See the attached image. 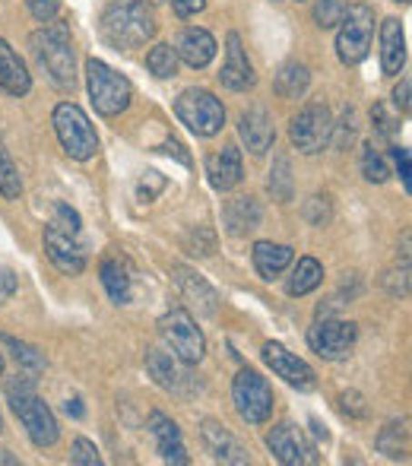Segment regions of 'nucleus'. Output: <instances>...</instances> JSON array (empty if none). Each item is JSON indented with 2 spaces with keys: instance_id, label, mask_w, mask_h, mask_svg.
I'll return each mask as SVG.
<instances>
[{
  "instance_id": "f257e3e1",
  "label": "nucleus",
  "mask_w": 412,
  "mask_h": 466,
  "mask_svg": "<svg viewBox=\"0 0 412 466\" xmlns=\"http://www.w3.org/2000/svg\"><path fill=\"white\" fill-rule=\"evenodd\" d=\"M29 51L35 64L45 70L51 83L61 93H74L76 89V55H74V38H70L67 23H51L45 29L29 35Z\"/></svg>"
},
{
  "instance_id": "f03ea898",
  "label": "nucleus",
  "mask_w": 412,
  "mask_h": 466,
  "mask_svg": "<svg viewBox=\"0 0 412 466\" xmlns=\"http://www.w3.org/2000/svg\"><path fill=\"white\" fill-rule=\"evenodd\" d=\"M159 23L146 0H111L102 13V35L111 48L134 51L156 35Z\"/></svg>"
},
{
  "instance_id": "7ed1b4c3",
  "label": "nucleus",
  "mask_w": 412,
  "mask_h": 466,
  "mask_svg": "<svg viewBox=\"0 0 412 466\" xmlns=\"http://www.w3.org/2000/svg\"><path fill=\"white\" fill-rule=\"evenodd\" d=\"M83 222L76 209L57 203L55 219L45 226V254L67 277H80L86 270V248H83Z\"/></svg>"
},
{
  "instance_id": "20e7f679",
  "label": "nucleus",
  "mask_w": 412,
  "mask_h": 466,
  "mask_svg": "<svg viewBox=\"0 0 412 466\" xmlns=\"http://www.w3.org/2000/svg\"><path fill=\"white\" fill-rule=\"evenodd\" d=\"M6 400H10V410L16 412V419L23 422L29 441L42 451L55 448L57 438H61V429H57V419H55V412H51V406L35 393L32 378L10 380V384H6Z\"/></svg>"
},
{
  "instance_id": "39448f33",
  "label": "nucleus",
  "mask_w": 412,
  "mask_h": 466,
  "mask_svg": "<svg viewBox=\"0 0 412 466\" xmlns=\"http://www.w3.org/2000/svg\"><path fill=\"white\" fill-rule=\"evenodd\" d=\"M86 86L89 98H93V108L102 117H117L121 111L130 108V98H134V86H130L127 76H121L115 67H108L99 57H89L86 61Z\"/></svg>"
},
{
  "instance_id": "423d86ee",
  "label": "nucleus",
  "mask_w": 412,
  "mask_h": 466,
  "mask_svg": "<svg viewBox=\"0 0 412 466\" xmlns=\"http://www.w3.org/2000/svg\"><path fill=\"white\" fill-rule=\"evenodd\" d=\"M55 121V134L61 140L64 153L76 162H89L95 153H99V137H95V127L89 124L86 111L74 102H61L51 115Z\"/></svg>"
},
{
  "instance_id": "0eeeda50",
  "label": "nucleus",
  "mask_w": 412,
  "mask_h": 466,
  "mask_svg": "<svg viewBox=\"0 0 412 466\" xmlns=\"http://www.w3.org/2000/svg\"><path fill=\"white\" fill-rule=\"evenodd\" d=\"M159 333H162V339H166L168 350H172L185 365L204 362V356H206L204 330H200L197 320H194L185 308H172L168 314H162Z\"/></svg>"
},
{
  "instance_id": "6e6552de",
  "label": "nucleus",
  "mask_w": 412,
  "mask_h": 466,
  "mask_svg": "<svg viewBox=\"0 0 412 466\" xmlns=\"http://www.w3.org/2000/svg\"><path fill=\"white\" fill-rule=\"evenodd\" d=\"M371 35H375V10L368 4H352L339 23L337 35V57L346 67H356L368 57Z\"/></svg>"
},
{
  "instance_id": "1a4fd4ad",
  "label": "nucleus",
  "mask_w": 412,
  "mask_h": 466,
  "mask_svg": "<svg viewBox=\"0 0 412 466\" xmlns=\"http://www.w3.org/2000/svg\"><path fill=\"white\" fill-rule=\"evenodd\" d=\"M175 115L197 137H216L226 124V108L209 89H185L175 98Z\"/></svg>"
},
{
  "instance_id": "9d476101",
  "label": "nucleus",
  "mask_w": 412,
  "mask_h": 466,
  "mask_svg": "<svg viewBox=\"0 0 412 466\" xmlns=\"http://www.w3.org/2000/svg\"><path fill=\"white\" fill-rule=\"evenodd\" d=\"M232 400L247 425H264L273 416V390L266 378L254 369H241L232 380Z\"/></svg>"
},
{
  "instance_id": "9b49d317",
  "label": "nucleus",
  "mask_w": 412,
  "mask_h": 466,
  "mask_svg": "<svg viewBox=\"0 0 412 466\" xmlns=\"http://www.w3.org/2000/svg\"><path fill=\"white\" fill-rule=\"evenodd\" d=\"M289 137H292V147L305 156H314L320 149L330 147V137H333V115L324 102H308L289 124Z\"/></svg>"
},
{
  "instance_id": "f8f14e48",
  "label": "nucleus",
  "mask_w": 412,
  "mask_h": 466,
  "mask_svg": "<svg viewBox=\"0 0 412 466\" xmlns=\"http://www.w3.org/2000/svg\"><path fill=\"white\" fill-rule=\"evenodd\" d=\"M358 339V327L352 320H333V318H317V324L308 330V346L327 362H339L352 352Z\"/></svg>"
},
{
  "instance_id": "ddd939ff",
  "label": "nucleus",
  "mask_w": 412,
  "mask_h": 466,
  "mask_svg": "<svg viewBox=\"0 0 412 466\" xmlns=\"http://www.w3.org/2000/svg\"><path fill=\"white\" fill-rule=\"evenodd\" d=\"M264 362L270 365L276 378H283L289 387H298V390H314L317 387V374L305 359H298L296 352H289L283 343H266L264 346Z\"/></svg>"
},
{
  "instance_id": "4468645a",
  "label": "nucleus",
  "mask_w": 412,
  "mask_h": 466,
  "mask_svg": "<svg viewBox=\"0 0 412 466\" xmlns=\"http://www.w3.org/2000/svg\"><path fill=\"white\" fill-rule=\"evenodd\" d=\"M266 448L286 466H302V463H317V454L308 444V438L302 435V429H296L292 422H279L276 429L266 435Z\"/></svg>"
},
{
  "instance_id": "2eb2a0df",
  "label": "nucleus",
  "mask_w": 412,
  "mask_h": 466,
  "mask_svg": "<svg viewBox=\"0 0 412 466\" xmlns=\"http://www.w3.org/2000/svg\"><path fill=\"white\" fill-rule=\"evenodd\" d=\"M219 83L226 89H232V93H247V89H254V83H257L254 64L247 61L238 32H228V38H226V64H222V70H219Z\"/></svg>"
},
{
  "instance_id": "dca6fc26",
  "label": "nucleus",
  "mask_w": 412,
  "mask_h": 466,
  "mask_svg": "<svg viewBox=\"0 0 412 466\" xmlns=\"http://www.w3.org/2000/svg\"><path fill=\"white\" fill-rule=\"evenodd\" d=\"M238 134H241L245 147L251 149L254 156L270 153L273 143H276V127H273V117H270V111L260 108V105H254V108L241 111V117H238Z\"/></svg>"
},
{
  "instance_id": "f3484780",
  "label": "nucleus",
  "mask_w": 412,
  "mask_h": 466,
  "mask_svg": "<svg viewBox=\"0 0 412 466\" xmlns=\"http://www.w3.org/2000/svg\"><path fill=\"white\" fill-rule=\"evenodd\" d=\"M149 435H153L162 461L181 463V466L191 463V457H187V451H185V441H181V429L166 416V412H159V410L149 412Z\"/></svg>"
},
{
  "instance_id": "a211bd4d",
  "label": "nucleus",
  "mask_w": 412,
  "mask_h": 466,
  "mask_svg": "<svg viewBox=\"0 0 412 466\" xmlns=\"http://www.w3.org/2000/svg\"><path fill=\"white\" fill-rule=\"evenodd\" d=\"M206 178L216 190H232L241 185L245 178V162H241V149L238 147H222L219 153H213L206 159Z\"/></svg>"
},
{
  "instance_id": "6ab92c4d",
  "label": "nucleus",
  "mask_w": 412,
  "mask_h": 466,
  "mask_svg": "<svg viewBox=\"0 0 412 466\" xmlns=\"http://www.w3.org/2000/svg\"><path fill=\"white\" fill-rule=\"evenodd\" d=\"M200 435H204V444L209 448V454H213L219 463H235V466L251 463V461H247L245 444H241L238 438H235L232 431L226 429V425H219V422H213V419H206V422L200 425Z\"/></svg>"
},
{
  "instance_id": "aec40b11",
  "label": "nucleus",
  "mask_w": 412,
  "mask_h": 466,
  "mask_svg": "<svg viewBox=\"0 0 412 466\" xmlns=\"http://www.w3.org/2000/svg\"><path fill=\"white\" fill-rule=\"evenodd\" d=\"M175 282H178L181 295H185L194 311L204 314V318H213L216 308H219V299H216V289L209 286L204 277H197V273L187 270V267H175Z\"/></svg>"
},
{
  "instance_id": "412c9836",
  "label": "nucleus",
  "mask_w": 412,
  "mask_h": 466,
  "mask_svg": "<svg viewBox=\"0 0 412 466\" xmlns=\"http://www.w3.org/2000/svg\"><path fill=\"white\" fill-rule=\"evenodd\" d=\"M0 89L13 98H23L29 96L32 89V74L25 70L23 57L10 48V42L0 38Z\"/></svg>"
},
{
  "instance_id": "4be33fe9",
  "label": "nucleus",
  "mask_w": 412,
  "mask_h": 466,
  "mask_svg": "<svg viewBox=\"0 0 412 466\" xmlns=\"http://www.w3.org/2000/svg\"><path fill=\"white\" fill-rule=\"evenodd\" d=\"M175 55L191 70H204L216 57V38L206 29H185L175 42Z\"/></svg>"
},
{
  "instance_id": "5701e85b",
  "label": "nucleus",
  "mask_w": 412,
  "mask_h": 466,
  "mask_svg": "<svg viewBox=\"0 0 412 466\" xmlns=\"http://www.w3.org/2000/svg\"><path fill=\"white\" fill-rule=\"evenodd\" d=\"M222 222H226L228 235L241 238V235L260 228L264 209H260V203L254 200V197H232V200L226 203V209H222Z\"/></svg>"
},
{
  "instance_id": "b1692460",
  "label": "nucleus",
  "mask_w": 412,
  "mask_h": 466,
  "mask_svg": "<svg viewBox=\"0 0 412 466\" xmlns=\"http://www.w3.org/2000/svg\"><path fill=\"white\" fill-rule=\"evenodd\" d=\"M407 64V35L397 16H387L381 23V70L387 76H397Z\"/></svg>"
},
{
  "instance_id": "393cba45",
  "label": "nucleus",
  "mask_w": 412,
  "mask_h": 466,
  "mask_svg": "<svg viewBox=\"0 0 412 466\" xmlns=\"http://www.w3.org/2000/svg\"><path fill=\"white\" fill-rule=\"evenodd\" d=\"M99 273H102V286L105 292L111 295V301L117 305H127L130 295H134V277H130V264L124 258H105L99 264Z\"/></svg>"
},
{
  "instance_id": "a878e982",
  "label": "nucleus",
  "mask_w": 412,
  "mask_h": 466,
  "mask_svg": "<svg viewBox=\"0 0 412 466\" xmlns=\"http://www.w3.org/2000/svg\"><path fill=\"white\" fill-rule=\"evenodd\" d=\"M181 359L175 352L166 350H149L146 352V371L153 374V380L166 390H181V384L187 380V374L181 371Z\"/></svg>"
},
{
  "instance_id": "bb28decb",
  "label": "nucleus",
  "mask_w": 412,
  "mask_h": 466,
  "mask_svg": "<svg viewBox=\"0 0 412 466\" xmlns=\"http://www.w3.org/2000/svg\"><path fill=\"white\" fill-rule=\"evenodd\" d=\"M292 260H296V251L289 245H273V241L254 245V270L260 273V279H276Z\"/></svg>"
},
{
  "instance_id": "cd10ccee",
  "label": "nucleus",
  "mask_w": 412,
  "mask_h": 466,
  "mask_svg": "<svg viewBox=\"0 0 412 466\" xmlns=\"http://www.w3.org/2000/svg\"><path fill=\"white\" fill-rule=\"evenodd\" d=\"M311 86V74L305 64L298 61H286L283 67H279L276 80H273V89H276L279 98H302L308 93Z\"/></svg>"
},
{
  "instance_id": "c85d7f7f",
  "label": "nucleus",
  "mask_w": 412,
  "mask_h": 466,
  "mask_svg": "<svg viewBox=\"0 0 412 466\" xmlns=\"http://www.w3.org/2000/svg\"><path fill=\"white\" fill-rule=\"evenodd\" d=\"M324 282V267H320V260L314 258H298L296 270H292L289 282H286V292L292 295V299H302V295L314 292V289Z\"/></svg>"
},
{
  "instance_id": "c756f323",
  "label": "nucleus",
  "mask_w": 412,
  "mask_h": 466,
  "mask_svg": "<svg viewBox=\"0 0 412 466\" xmlns=\"http://www.w3.org/2000/svg\"><path fill=\"white\" fill-rule=\"evenodd\" d=\"M377 451L390 461H407L409 457V419L390 422L387 429H381L377 435Z\"/></svg>"
},
{
  "instance_id": "7c9ffc66",
  "label": "nucleus",
  "mask_w": 412,
  "mask_h": 466,
  "mask_svg": "<svg viewBox=\"0 0 412 466\" xmlns=\"http://www.w3.org/2000/svg\"><path fill=\"white\" fill-rule=\"evenodd\" d=\"M266 190L276 203H289L296 194V181H292V166L286 156H276L270 168V178H266Z\"/></svg>"
},
{
  "instance_id": "2f4dec72",
  "label": "nucleus",
  "mask_w": 412,
  "mask_h": 466,
  "mask_svg": "<svg viewBox=\"0 0 412 466\" xmlns=\"http://www.w3.org/2000/svg\"><path fill=\"white\" fill-rule=\"evenodd\" d=\"M23 194V181H19V168L13 162L10 149H6L4 137H0V197L4 200H19Z\"/></svg>"
},
{
  "instance_id": "473e14b6",
  "label": "nucleus",
  "mask_w": 412,
  "mask_h": 466,
  "mask_svg": "<svg viewBox=\"0 0 412 466\" xmlns=\"http://www.w3.org/2000/svg\"><path fill=\"white\" fill-rule=\"evenodd\" d=\"M0 339H4V346L13 352V359L19 362V369H25L29 374H42V371H45V365H48V362H45V356L35 350V346L23 343V339L10 337V333H4Z\"/></svg>"
},
{
  "instance_id": "72a5a7b5",
  "label": "nucleus",
  "mask_w": 412,
  "mask_h": 466,
  "mask_svg": "<svg viewBox=\"0 0 412 466\" xmlns=\"http://www.w3.org/2000/svg\"><path fill=\"white\" fill-rule=\"evenodd\" d=\"M146 70L159 80H172L178 74V55H175L172 45H156L146 55Z\"/></svg>"
},
{
  "instance_id": "f704fd0d",
  "label": "nucleus",
  "mask_w": 412,
  "mask_h": 466,
  "mask_svg": "<svg viewBox=\"0 0 412 466\" xmlns=\"http://www.w3.org/2000/svg\"><path fill=\"white\" fill-rule=\"evenodd\" d=\"M346 10H349V0H314V23L320 29H333V25L343 23Z\"/></svg>"
},
{
  "instance_id": "c9c22d12",
  "label": "nucleus",
  "mask_w": 412,
  "mask_h": 466,
  "mask_svg": "<svg viewBox=\"0 0 412 466\" xmlns=\"http://www.w3.org/2000/svg\"><path fill=\"white\" fill-rule=\"evenodd\" d=\"M362 175L371 181V185H384V181L390 178V168H387V162H384V156L377 153L375 147H365L362 149Z\"/></svg>"
},
{
  "instance_id": "e433bc0d",
  "label": "nucleus",
  "mask_w": 412,
  "mask_h": 466,
  "mask_svg": "<svg viewBox=\"0 0 412 466\" xmlns=\"http://www.w3.org/2000/svg\"><path fill=\"white\" fill-rule=\"evenodd\" d=\"M356 134H358L356 111L346 108V111H343V117H339V121H333V137H330V143H333L337 149H346L352 140H356Z\"/></svg>"
},
{
  "instance_id": "4c0bfd02",
  "label": "nucleus",
  "mask_w": 412,
  "mask_h": 466,
  "mask_svg": "<svg viewBox=\"0 0 412 466\" xmlns=\"http://www.w3.org/2000/svg\"><path fill=\"white\" fill-rule=\"evenodd\" d=\"M70 463H76V466H102L99 448H95L89 438H76L74 448H70Z\"/></svg>"
},
{
  "instance_id": "58836bf2",
  "label": "nucleus",
  "mask_w": 412,
  "mask_h": 466,
  "mask_svg": "<svg viewBox=\"0 0 412 466\" xmlns=\"http://www.w3.org/2000/svg\"><path fill=\"white\" fill-rule=\"evenodd\" d=\"M371 121H375V130L381 137H394L397 130H400V115H390L384 102H377L375 108H371Z\"/></svg>"
},
{
  "instance_id": "ea45409f",
  "label": "nucleus",
  "mask_w": 412,
  "mask_h": 466,
  "mask_svg": "<svg viewBox=\"0 0 412 466\" xmlns=\"http://www.w3.org/2000/svg\"><path fill=\"white\" fill-rule=\"evenodd\" d=\"M339 410H343L346 416H352V419H365V416H368V403H365V397L358 390L339 393Z\"/></svg>"
},
{
  "instance_id": "a19ab883",
  "label": "nucleus",
  "mask_w": 412,
  "mask_h": 466,
  "mask_svg": "<svg viewBox=\"0 0 412 466\" xmlns=\"http://www.w3.org/2000/svg\"><path fill=\"white\" fill-rule=\"evenodd\" d=\"M25 6L38 23H51L61 13V0H25Z\"/></svg>"
},
{
  "instance_id": "79ce46f5",
  "label": "nucleus",
  "mask_w": 412,
  "mask_h": 466,
  "mask_svg": "<svg viewBox=\"0 0 412 466\" xmlns=\"http://www.w3.org/2000/svg\"><path fill=\"white\" fill-rule=\"evenodd\" d=\"M305 216H308L311 226H327L330 222V203H327V197H311L308 207H305Z\"/></svg>"
},
{
  "instance_id": "37998d69",
  "label": "nucleus",
  "mask_w": 412,
  "mask_h": 466,
  "mask_svg": "<svg viewBox=\"0 0 412 466\" xmlns=\"http://www.w3.org/2000/svg\"><path fill=\"white\" fill-rule=\"evenodd\" d=\"M162 187H166V178H162L159 172H146L140 181V187H136V194H140V200H153V197L162 194Z\"/></svg>"
},
{
  "instance_id": "c03bdc74",
  "label": "nucleus",
  "mask_w": 412,
  "mask_h": 466,
  "mask_svg": "<svg viewBox=\"0 0 412 466\" xmlns=\"http://www.w3.org/2000/svg\"><path fill=\"white\" fill-rule=\"evenodd\" d=\"M390 156H394L397 168H400V178L403 185H407V194L412 190V159H409V149L407 147H394L390 149Z\"/></svg>"
},
{
  "instance_id": "a18cd8bd",
  "label": "nucleus",
  "mask_w": 412,
  "mask_h": 466,
  "mask_svg": "<svg viewBox=\"0 0 412 466\" xmlns=\"http://www.w3.org/2000/svg\"><path fill=\"white\" fill-rule=\"evenodd\" d=\"M168 4H172V10L178 19H191L206 10V0H168Z\"/></svg>"
},
{
  "instance_id": "49530a36",
  "label": "nucleus",
  "mask_w": 412,
  "mask_h": 466,
  "mask_svg": "<svg viewBox=\"0 0 412 466\" xmlns=\"http://www.w3.org/2000/svg\"><path fill=\"white\" fill-rule=\"evenodd\" d=\"M16 286H19L16 273H13L10 267H0V305H6V301L16 295Z\"/></svg>"
},
{
  "instance_id": "de8ad7c7",
  "label": "nucleus",
  "mask_w": 412,
  "mask_h": 466,
  "mask_svg": "<svg viewBox=\"0 0 412 466\" xmlns=\"http://www.w3.org/2000/svg\"><path fill=\"white\" fill-rule=\"evenodd\" d=\"M159 153H168V156H175V159H178L181 166H191V156L185 153V147H181V143L175 140V137H172V140H166V143H162V147H159Z\"/></svg>"
},
{
  "instance_id": "09e8293b",
  "label": "nucleus",
  "mask_w": 412,
  "mask_h": 466,
  "mask_svg": "<svg viewBox=\"0 0 412 466\" xmlns=\"http://www.w3.org/2000/svg\"><path fill=\"white\" fill-rule=\"evenodd\" d=\"M394 108L409 115V80H400V86L394 89Z\"/></svg>"
},
{
  "instance_id": "8fccbe9b",
  "label": "nucleus",
  "mask_w": 412,
  "mask_h": 466,
  "mask_svg": "<svg viewBox=\"0 0 412 466\" xmlns=\"http://www.w3.org/2000/svg\"><path fill=\"white\" fill-rule=\"evenodd\" d=\"M64 412H67V416H74V419H83V416H86V410H83V400H80V397L67 400V403H64Z\"/></svg>"
},
{
  "instance_id": "3c124183",
  "label": "nucleus",
  "mask_w": 412,
  "mask_h": 466,
  "mask_svg": "<svg viewBox=\"0 0 412 466\" xmlns=\"http://www.w3.org/2000/svg\"><path fill=\"white\" fill-rule=\"evenodd\" d=\"M0 463H19L16 457H10V454H0Z\"/></svg>"
},
{
  "instance_id": "603ef678",
  "label": "nucleus",
  "mask_w": 412,
  "mask_h": 466,
  "mask_svg": "<svg viewBox=\"0 0 412 466\" xmlns=\"http://www.w3.org/2000/svg\"><path fill=\"white\" fill-rule=\"evenodd\" d=\"M0 378H4V352H0Z\"/></svg>"
},
{
  "instance_id": "864d4df0",
  "label": "nucleus",
  "mask_w": 412,
  "mask_h": 466,
  "mask_svg": "<svg viewBox=\"0 0 412 466\" xmlns=\"http://www.w3.org/2000/svg\"><path fill=\"white\" fill-rule=\"evenodd\" d=\"M0 431H4V419H0Z\"/></svg>"
},
{
  "instance_id": "5fc2aeb1",
  "label": "nucleus",
  "mask_w": 412,
  "mask_h": 466,
  "mask_svg": "<svg viewBox=\"0 0 412 466\" xmlns=\"http://www.w3.org/2000/svg\"><path fill=\"white\" fill-rule=\"evenodd\" d=\"M149 4H159V0H149Z\"/></svg>"
},
{
  "instance_id": "6e6d98bb",
  "label": "nucleus",
  "mask_w": 412,
  "mask_h": 466,
  "mask_svg": "<svg viewBox=\"0 0 412 466\" xmlns=\"http://www.w3.org/2000/svg\"><path fill=\"white\" fill-rule=\"evenodd\" d=\"M400 4H409V0H400Z\"/></svg>"
},
{
  "instance_id": "4d7b16f0",
  "label": "nucleus",
  "mask_w": 412,
  "mask_h": 466,
  "mask_svg": "<svg viewBox=\"0 0 412 466\" xmlns=\"http://www.w3.org/2000/svg\"><path fill=\"white\" fill-rule=\"evenodd\" d=\"M298 4H302V0H298Z\"/></svg>"
}]
</instances>
